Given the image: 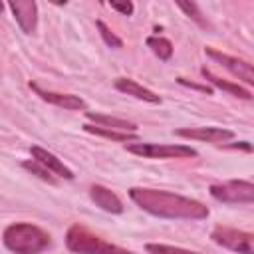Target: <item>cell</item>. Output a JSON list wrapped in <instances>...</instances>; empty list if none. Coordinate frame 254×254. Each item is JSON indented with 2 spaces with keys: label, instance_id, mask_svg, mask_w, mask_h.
I'll list each match as a JSON object with an SVG mask.
<instances>
[{
  "label": "cell",
  "instance_id": "6da1fadb",
  "mask_svg": "<svg viewBox=\"0 0 254 254\" xmlns=\"http://www.w3.org/2000/svg\"><path fill=\"white\" fill-rule=\"evenodd\" d=\"M131 200L143 208L145 212L159 216V218H187V220H200L208 216V208L189 196H181L175 192L159 190V189H145L133 187L129 189Z\"/></svg>",
  "mask_w": 254,
  "mask_h": 254
},
{
  "label": "cell",
  "instance_id": "7a4b0ae2",
  "mask_svg": "<svg viewBox=\"0 0 254 254\" xmlns=\"http://www.w3.org/2000/svg\"><path fill=\"white\" fill-rule=\"evenodd\" d=\"M4 246L14 254H40L50 246V234L30 222H14L2 232Z\"/></svg>",
  "mask_w": 254,
  "mask_h": 254
},
{
  "label": "cell",
  "instance_id": "3957f363",
  "mask_svg": "<svg viewBox=\"0 0 254 254\" xmlns=\"http://www.w3.org/2000/svg\"><path fill=\"white\" fill-rule=\"evenodd\" d=\"M65 246L73 254H135L127 248L111 244L81 224H71L65 232Z\"/></svg>",
  "mask_w": 254,
  "mask_h": 254
},
{
  "label": "cell",
  "instance_id": "277c9868",
  "mask_svg": "<svg viewBox=\"0 0 254 254\" xmlns=\"http://www.w3.org/2000/svg\"><path fill=\"white\" fill-rule=\"evenodd\" d=\"M129 153L145 159H187L196 157V151L189 145H161V143H131Z\"/></svg>",
  "mask_w": 254,
  "mask_h": 254
},
{
  "label": "cell",
  "instance_id": "5b68a950",
  "mask_svg": "<svg viewBox=\"0 0 254 254\" xmlns=\"http://www.w3.org/2000/svg\"><path fill=\"white\" fill-rule=\"evenodd\" d=\"M210 196L218 202H246L250 204L254 200V185L250 181H226L218 185H210Z\"/></svg>",
  "mask_w": 254,
  "mask_h": 254
},
{
  "label": "cell",
  "instance_id": "8992f818",
  "mask_svg": "<svg viewBox=\"0 0 254 254\" xmlns=\"http://www.w3.org/2000/svg\"><path fill=\"white\" fill-rule=\"evenodd\" d=\"M210 238L218 246L228 248L232 252L254 254V236L250 232H244V230H238V228H230V226H216L210 232Z\"/></svg>",
  "mask_w": 254,
  "mask_h": 254
},
{
  "label": "cell",
  "instance_id": "52a82bcc",
  "mask_svg": "<svg viewBox=\"0 0 254 254\" xmlns=\"http://www.w3.org/2000/svg\"><path fill=\"white\" fill-rule=\"evenodd\" d=\"M206 56L212 58L214 62H218L222 67H226L232 75H236L238 79H242L244 83L252 85L254 83V71H252V65L240 58H234V56H228V54H222L218 50H212V48H204Z\"/></svg>",
  "mask_w": 254,
  "mask_h": 254
},
{
  "label": "cell",
  "instance_id": "ba28073f",
  "mask_svg": "<svg viewBox=\"0 0 254 254\" xmlns=\"http://www.w3.org/2000/svg\"><path fill=\"white\" fill-rule=\"evenodd\" d=\"M177 137H185V139H196V141H206V143H222L234 137V133L230 129H222V127H185V129H175Z\"/></svg>",
  "mask_w": 254,
  "mask_h": 254
},
{
  "label": "cell",
  "instance_id": "9c48e42d",
  "mask_svg": "<svg viewBox=\"0 0 254 254\" xmlns=\"http://www.w3.org/2000/svg\"><path fill=\"white\" fill-rule=\"evenodd\" d=\"M8 8L12 10L16 22L20 24V28L26 32V34H32L38 26V4L36 2H30V0H12L8 4Z\"/></svg>",
  "mask_w": 254,
  "mask_h": 254
},
{
  "label": "cell",
  "instance_id": "30bf717a",
  "mask_svg": "<svg viewBox=\"0 0 254 254\" xmlns=\"http://www.w3.org/2000/svg\"><path fill=\"white\" fill-rule=\"evenodd\" d=\"M30 87L48 103L56 105V107H64V109H69V111H75V109H87V103L77 97V95H71V93H58V91H46L42 89L40 85L36 83H30Z\"/></svg>",
  "mask_w": 254,
  "mask_h": 254
},
{
  "label": "cell",
  "instance_id": "8fae6325",
  "mask_svg": "<svg viewBox=\"0 0 254 254\" xmlns=\"http://www.w3.org/2000/svg\"><path fill=\"white\" fill-rule=\"evenodd\" d=\"M30 151H32L34 161H38L42 167H46L52 175H58V177L67 179V181L73 179V171H71L69 167H65L64 161H60L54 153H50V151H46V149H42V147H32Z\"/></svg>",
  "mask_w": 254,
  "mask_h": 254
},
{
  "label": "cell",
  "instance_id": "7c38bea8",
  "mask_svg": "<svg viewBox=\"0 0 254 254\" xmlns=\"http://www.w3.org/2000/svg\"><path fill=\"white\" fill-rule=\"evenodd\" d=\"M89 196L105 212H111V214H121L123 212V202L119 200V196L115 192H111L109 189H105L103 185H91Z\"/></svg>",
  "mask_w": 254,
  "mask_h": 254
},
{
  "label": "cell",
  "instance_id": "4fadbf2b",
  "mask_svg": "<svg viewBox=\"0 0 254 254\" xmlns=\"http://www.w3.org/2000/svg\"><path fill=\"white\" fill-rule=\"evenodd\" d=\"M115 89H119L121 93H127L135 99H141V101H147V103H161V97L157 93H153L151 89L143 87L141 83L129 79V77H117L115 79Z\"/></svg>",
  "mask_w": 254,
  "mask_h": 254
},
{
  "label": "cell",
  "instance_id": "5bb4252c",
  "mask_svg": "<svg viewBox=\"0 0 254 254\" xmlns=\"http://www.w3.org/2000/svg\"><path fill=\"white\" fill-rule=\"evenodd\" d=\"M200 73H202V77L206 79V81H210L214 87H218V89H222V91H228L230 95H234V97H240V99H252V93L248 91V89H244L242 85H238V83H232V81H226V79H222V77H218V75H214L208 67H202L200 69Z\"/></svg>",
  "mask_w": 254,
  "mask_h": 254
},
{
  "label": "cell",
  "instance_id": "9a60e30c",
  "mask_svg": "<svg viewBox=\"0 0 254 254\" xmlns=\"http://www.w3.org/2000/svg\"><path fill=\"white\" fill-rule=\"evenodd\" d=\"M85 117L99 127H109V129H117V131H125V133L137 131V125L127 121V119H119V117H111V115H103V113H93V111H85Z\"/></svg>",
  "mask_w": 254,
  "mask_h": 254
},
{
  "label": "cell",
  "instance_id": "2e32d148",
  "mask_svg": "<svg viewBox=\"0 0 254 254\" xmlns=\"http://www.w3.org/2000/svg\"><path fill=\"white\" fill-rule=\"evenodd\" d=\"M83 129L87 133L111 139V141H119V143H129V141H137V133H125V131H117V129H109V127H99V125H83Z\"/></svg>",
  "mask_w": 254,
  "mask_h": 254
},
{
  "label": "cell",
  "instance_id": "e0dca14e",
  "mask_svg": "<svg viewBox=\"0 0 254 254\" xmlns=\"http://www.w3.org/2000/svg\"><path fill=\"white\" fill-rule=\"evenodd\" d=\"M147 46L151 48V52L159 58V60H171V56H173V44L167 40V38H163V36H149L147 38Z\"/></svg>",
  "mask_w": 254,
  "mask_h": 254
},
{
  "label": "cell",
  "instance_id": "ac0fdd59",
  "mask_svg": "<svg viewBox=\"0 0 254 254\" xmlns=\"http://www.w3.org/2000/svg\"><path fill=\"white\" fill-rule=\"evenodd\" d=\"M149 254H200V252H192L181 246H171V244H147L145 246Z\"/></svg>",
  "mask_w": 254,
  "mask_h": 254
},
{
  "label": "cell",
  "instance_id": "d6986e66",
  "mask_svg": "<svg viewBox=\"0 0 254 254\" xmlns=\"http://www.w3.org/2000/svg\"><path fill=\"white\" fill-rule=\"evenodd\" d=\"M22 167H24V169H28L30 173L38 175V177H40L42 181H48V183H52V185L56 183V179L52 177V173H50V171H48L46 167H42V165H40L38 161H34V159H32V161H24V165H22Z\"/></svg>",
  "mask_w": 254,
  "mask_h": 254
},
{
  "label": "cell",
  "instance_id": "ffe728a7",
  "mask_svg": "<svg viewBox=\"0 0 254 254\" xmlns=\"http://www.w3.org/2000/svg\"><path fill=\"white\" fill-rule=\"evenodd\" d=\"M95 26H97V30H99V34H101V38H103V42L109 46V48H121L123 46V42H121V38H117L101 20H97L95 22Z\"/></svg>",
  "mask_w": 254,
  "mask_h": 254
},
{
  "label": "cell",
  "instance_id": "44dd1931",
  "mask_svg": "<svg viewBox=\"0 0 254 254\" xmlns=\"http://www.w3.org/2000/svg\"><path fill=\"white\" fill-rule=\"evenodd\" d=\"M177 6H179L187 16H190L196 24H200V26L206 28V22H204V18H202V14H200V10H198L196 4H192V2H177Z\"/></svg>",
  "mask_w": 254,
  "mask_h": 254
},
{
  "label": "cell",
  "instance_id": "7402d4cb",
  "mask_svg": "<svg viewBox=\"0 0 254 254\" xmlns=\"http://www.w3.org/2000/svg\"><path fill=\"white\" fill-rule=\"evenodd\" d=\"M109 6H111L113 10L125 14V16H131V14H133V4H131V2H111Z\"/></svg>",
  "mask_w": 254,
  "mask_h": 254
},
{
  "label": "cell",
  "instance_id": "603a6c76",
  "mask_svg": "<svg viewBox=\"0 0 254 254\" xmlns=\"http://www.w3.org/2000/svg\"><path fill=\"white\" fill-rule=\"evenodd\" d=\"M177 81H179V83H183V85H189V87H192V89H198V91H204V93H212V89H210V87H206V85H196V83H190V81H187L185 77H179Z\"/></svg>",
  "mask_w": 254,
  "mask_h": 254
},
{
  "label": "cell",
  "instance_id": "cb8c5ba5",
  "mask_svg": "<svg viewBox=\"0 0 254 254\" xmlns=\"http://www.w3.org/2000/svg\"><path fill=\"white\" fill-rule=\"evenodd\" d=\"M2 10H4V4H2V2H0V12H2Z\"/></svg>",
  "mask_w": 254,
  "mask_h": 254
}]
</instances>
